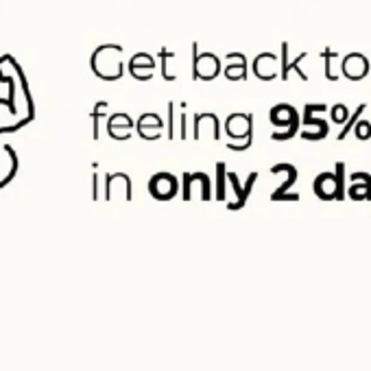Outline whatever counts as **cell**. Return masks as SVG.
Wrapping results in <instances>:
<instances>
[{"instance_id": "6da1fadb", "label": "cell", "mask_w": 371, "mask_h": 371, "mask_svg": "<svg viewBox=\"0 0 371 371\" xmlns=\"http://www.w3.org/2000/svg\"><path fill=\"white\" fill-rule=\"evenodd\" d=\"M328 110V105L323 103H306L303 105V116H301V140H312L319 142L325 140L330 134V125L319 118V114H323Z\"/></svg>"}, {"instance_id": "7a4b0ae2", "label": "cell", "mask_w": 371, "mask_h": 371, "mask_svg": "<svg viewBox=\"0 0 371 371\" xmlns=\"http://www.w3.org/2000/svg\"><path fill=\"white\" fill-rule=\"evenodd\" d=\"M221 59L214 52H199V44H192V81H214L221 74Z\"/></svg>"}, {"instance_id": "3957f363", "label": "cell", "mask_w": 371, "mask_h": 371, "mask_svg": "<svg viewBox=\"0 0 371 371\" xmlns=\"http://www.w3.org/2000/svg\"><path fill=\"white\" fill-rule=\"evenodd\" d=\"M123 48L121 46H103L94 52V57L103 59V66H94V72L105 81H116L123 77Z\"/></svg>"}, {"instance_id": "277c9868", "label": "cell", "mask_w": 371, "mask_h": 371, "mask_svg": "<svg viewBox=\"0 0 371 371\" xmlns=\"http://www.w3.org/2000/svg\"><path fill=\"white\" fill-rule=\"evenodd\" d=\"M199 194L203 201H212V179L203 170H194V173L181 175V199L183 201H190V199Z\"/></svg>"}, {"instance_id": "5b68a950", "label": "cell", "mask_w": 371, "mask_h": 371, "mask_svg": "<svg viewBox=\"0 0 371 371\" xmlns=\"http://www.w3.org/2000/svg\"><path fill=\"white\" fill-rule=\"evenodd\" d=\"M179 190H181V186H179L177 177L173 173H166V170L155 173L149 181V192L153 199H157V201H170V199L177 197Z\"/></svg>"}, {"instance_id": "8992f818", "label": "cell", "mask_w": 371, "mask_h": 371, "mask_svg": "<svg viewBox=\"0 0 371 371\" xmlns=\"http://www.w3.org/2000/svg\"><path fill=\"white\" fill-rule=\"evenodd\" d=\"M225 134L234 142L254 138V114H243V112L230 114L228 121H225Z\"/></svg>"}, {"instance_id": "52a82bcc", "label": "cell", "mask_w": 371, "mask_h": 371, "mask_svg": "<svg viewBox=\"0 0 371 371\" xmlns=\"http://www.w3.org/2000/svg\"><path fill=\"white\" fill-rule=\"evenodd\" d=\"M369 68L371 63L363 52H350V55L343 57V63H341V72L348 81H363L369 74Z\"/></svg>"}, {"instance_id": "ba28073f", "label": "cell", "mask_w": 371, "mask_h": 371, "mask_svg": "<svg viewBox=\"0 0 371 371\" xmlns=\"http://www.w3.org/2000/svg\"><path fill=\"white\" fill-rule=\"evenodd\" d=\"M164 121L160 118V114H155V112H147V114H142L138 118V123H136V129H138V136L142 140H160L162 134H164Z\"/></svg>"}, {"instance_id": "9c48e42d", "label": "cell", "mask_w": 371, "mask_h": 371, "mask_svg": "<svg viewBox=\"0 0 371 371\" xmlns=\"http://www.w3.org/2000/svg\"><path fill=\"white\" fill-rule=\"evenodd\" d=\"M348 197L352 201H371V175L365 170H354L348 175Z\"/></svg>"}, {"instance_id": "30bf717a", "label": "cell", "mask_w": 371, "mask_h": 371, "mask_svg": "<svg viewBox=\"0 0 371 371\" xmlns=\"http://www.w3.org/2000/svg\"><path fill=\"white\" fill-rule=\"evenodd\" d=\"M277 61L280 57L273 55V52H260V55L251 63V70L260 79V81H275L280 72H277Z\"/></svg>"}, {"instance_id": "8fae6325", "label": "cell", "mask_w": 371, "mask_h": 371, "mask_svg": "<svg viewBox=\"0 0 371 371\" xmlns=\"http://www.w3.org/2000/svg\"><path fill=\"white\" fill-rule=\"evenodd\" d=\"M153 70H155V59L149 52H136L129 61V72L134 79H138V81H151Z\"/></svg>"}, {"instance_id": "7c38bea8", "label": "cell", "mask_w": 371, "mask_h": 371, "mask_svg": "<svg viewBox=\"0 0 371 371\" xmlns=\"http://www.w3.org/2000/svg\"><path fill=\"white\" fill-rule=\"evenodd\" d=\"M314 194L321 199V201H337V175L334 170H325L319 173L312 183Z\"/></svg>"}, {"instance_id": "4fadbf2b", "label": "cell", "mask_w": 371, "mask_h": 371, "mask_svg": "<svg viewBox=\"0 0 371 371\" xmlns=\"http://www.w3.org/2000/svg\"><path fill=\"white\" fill-rule=\"evenodd\" d=\"M308 57V52H299V55L295 57V59H288V42H284L282 44V72H280V77H282V81H288V77H290V72H297L299 74V79L301 81H310V77L303 72L301 68H299V63Z\"/></svg>"}, {"instance_id": "5bb4252c", "label": "cell", "mask_w": 371, "mask_h": 371, "mask_svg": "<svg viewBox=\"0 0 371 371\" xmlns=\"http://www.w3.org/2000/svg\"><path fill=\"white\" fill-rule=\"evenodd\" d=\"M271 173L273 175H280V173H286V179L277 186L275 188V192L271 194V201H280V197L284 194V192H288V188H293V186L297 183V166H293V164H275V166H271Z\"/></svg>"}, {"instance_id": "9a60e30c", "label": "cell", "mask_w": 371, "mask_h": 371, "mask_svg": "<svg viewBox=\"0 0 371 371\" xmlns=\"http://www.w3.org/2000/svg\"><path fill=\"white\" fill-rule=\"evenodd\" d=\"M271 125L277 127V129H284L288 125H293L297 118H299V112L293 108V105H288V103H277L275 108H271Z\"/></svg>"}, {"instance_id": "2e32d148", "label": "cell", "mask_w": 371, "mask_h": 371, "mask_svg": "<svg viewBox=\"0 0 371 371\" xmlns=\"http://www.w3.org/2000/svg\"><path fill=\"white\" fill-rule=\"evenodd\" d=\"M203 125H210L212 138L221 140V123H219V116L212 114V112H199V114H194V121H192V127H194L192 138H194V140L201 138V127H203Z\"/></svg>"}, {"instance_id": "e0dca14e", "label": "cell", "mask_w": 371, "mask_h": 371, "mask_svg": "<svg viewBox=\"0 0 371 371\" xmlns=\"http://www.w3.org/2000/svg\"><path fill=\"white\" fill-rule=\"evenodd\" d=\"M134 127H136V123L131 121V116H127V114H114L110 118V125H108L110 136L116 138V140H127L131 136V129Z\"/></svg>"}, {"instance_id": "ac0fdd59", "label": "cell", "mask_w": 371, "mask_h": 371, "mask_svg": "<svg viewBox=\"0 0 371 371\" xmlns=\"http://www.w3.org/2000/svg\"><path fill=\"white\" fill-rule=\"evenodd\" d=\"M105 192H108V199H112L114 194H123L127 201L131 199V179L125 173H116L108 177V183H105Z\"/></svg>"}, {"instance_id": "d6986e66", "label": "cell", "mask_w": 371, "mask_h": 371, "mask_svg": "<svg viewBox=\"0 0 371 371\" xmlns=\"http://www.w3.org/2000/svg\"><path fill=\"white\" fill-rule=\"evenodd\" d=\"M228 181H230L232 192L236 194V201H228V208L230 210H241L247 203V199H249L245 194V186L241 183V179H238V175L234 173V170H228Z\"/></svg>"}, {"instance_id": "ffe728a7", "label": "cell", "mask_w": 371, "mask_h": 371, "mask_svg": "<svg viewBox=\"0 0 371 371\" xmlns=\"http://www.w3.org/2000/svg\"><path fill=\"white\" fill-rule=\"evenodd\" d=\"M217 201H228V166L223 162L217 164V190H214Z\"/></svg>"}, {"instance_id": "44dd1931", "label": "cell", "mask_w": 371, "mask_h": 371, "mask_svg": "<svg viewBox=\"0 0 371 371\" xmlns=\"http://www.w3.org/2000/svg\"><path fill=\"white\" fill-rule=\"evenodd\" d=\"M365 108H367V103H361L359 108H356V110H354V112L350 114L348 123L343 125V129H341L339 134H337V140H339V142H343V140H345V138H348V136L352 134V131H354V127H356V123H359L361 118H363V114H365Z\"/></svg>"}, {"instance_id": "7402d4cb", "label": "cell", "mask_w": 371, "mask_h": 371, "mask_svg": "<svg viewBox=\"0 0 371 371\" xmlns=\"http://www.w3.org/2000/svg\"><path fill=\"white\" fill-rule=\"evenodd\" d=\"M173 57H177L173 50H168L166 46H162V48H160V66H162V72H160V74L164 77V81H168V83L177 81V74L168 70V61L173 59Z\"/></svg>"}, {"instance_id": "603a6c76", "label": "cell", "mask_w": 371, "mask_h": 371, "mask_svg": "<svg viewBox=\"0 0 371 371\" xmlns=\"http://www.w3.org/2000/svg\"><path fill=\"white\" fill-rule=\"evenodd\" d=\"M223 74L228 81H245L247 79V63H228Z\"/></svg>"}, {"instance_id": "cb8c5ba5", "label": "cell", "mask_w": 371, "mask_h": 371, "mask_svg": "<svg viewBox=\"0 0 371 371\" xmlns=\"http://www.w3.org/2000/svg\"><path fill=\"white\" fill-rule=\"evenodd\" d=\"M299 127H301V123H299V118L293 123V125H288V127H284V129H277V131H273L271 134V140H275V142H286V140H293L297 134H299Z\"/></svg>"}, {"instance_id": "d4e9b609", "label": "cell", "mask_w": 371, "mask_h": 371, "mask_svg": "<svg viewBox=\"0 0 371 371\" xmlns=\"http://www.w3.org/2000/svg\"><path fill=\"white\" fill-rule=\"evenodd\" d=\"M334 175H337V201H343V199H348V188H345V164L339 162L334 166Z\"/></svg>"}, {"instance_id": "484cf974", "label": "cell", "mask_w": 371, "mask_h": 371, "mask_svg": "<svg viewBox=\"0 0 371 371\" xmlns=\"http://www.w3.org/2000/svg\"><path fill=\"white\" fill-rule=\"evenodd\" d=\"M350 108L345 103H337L330 108V118H332V123L334 125H345L348 123V118H350Z\"/></svg>"}, {"instance_id": "4316f807", "label": "cell", "mask_w": 371, "mask_h": 371, "mask_svg": "<svg viewBox=\"0 0 371 371\" xmlns=\"http://www.w3.org/2000/svg\"><path fill=\"white\" fill-rule=\"evenodd\" d=\"M321 57H323V61H325V79H328V81H334V83H337V81H339V74L332 72V61L339 57V52L332 50V48H323Z\"/></svg>"}, {"instance_id": "83f0119b", "label": "cell", "mask_w": 371, "mask_h": 371, "mask_svg": "<svg viewBox=\"0 0 371 371\" xmlns=\"http://www.w3.org/2000/svg\"><path fill=\"white\" fill-rule=\"evenodd\" d=\"M354 136L359 138V140H363V142H367L371 138V121H367V118H361V121L356 123V127H354Z\"/></svg>"}, {"instance_id": "f1b7e54d", "label": "cell", "mask_w": 371, "mask_h": 371, "mask_svg": "<svg viewBox=\"0 0 371 371\" xmlns=\"http://www.w3.org/2000/svg\"><path fill=\"white\" fill-rule=\"evenodd\" d=\"M175 101H168V125H166V129H168V140H177V127H175Z\"/></svg>"}, {"instance_id": "f546056e", "label": "cell", "mask_w": 371, "mask_h": 371, "mask_svg": "<svg viewBox=\"0 0 371 371\" xmlns=\"http://www.w3.org/2000/svg\"><path fill=\"white\" fill-rule=\"evenodd\" d=\"M251 144H254V138H247V140H238V142H225V147L230 151H236V153H243L247 149H251Z\"/></svg>"}, {"instance_id": "4dcf8cb0", "label": "cell", "mask_w": 371, "mask_h": 371, "mask_svg": "<svg viewBox=\"0 0 371 371\" xmlns=\"http://www.w3.org/2000/svg\"><path fill=\"white\" fill-rule=\"evenodd\" d=\"M179 140H188V116H179Z\"/></svg>"}, {"instance_id": "1f68e13d", "label": "cell", "mask_w": 371, "mask_h": 371, "mask_svg": "<svg viewBox=\"0 0 371 371\" xmlns=\"http://www.w3.org/2000/svg\"><path fill=\"white\" fill-rule=\"evenodd\" d=\"M225 61L228 63H247V57L243 55V52H228V55H225Z\"/></svg>"}, {"instance_id": "d6a6232c", "label": "cell", "mask_w": 371, "mask_h": 371, "mask_svg": "<svg viewBox=\"0 0 371 371\" xmlns=\"http://www.w3.org/2000/svg\"><path fill=\"white\" fill-rule=\"evenodd\" d=\"M280 201H299V194H288V192H284V194L280 197Z\"/></svg>"}]
</instances>
